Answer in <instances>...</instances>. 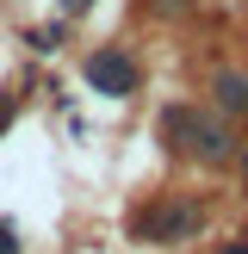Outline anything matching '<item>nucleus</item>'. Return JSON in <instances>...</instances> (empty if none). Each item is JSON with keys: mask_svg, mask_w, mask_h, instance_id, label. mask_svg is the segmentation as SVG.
Wrapping results in <instances>:
<instances>
[{"mask_svg": "<svg viewBox=\"0 0 248 254\" xmlns=\"http://www.w3.org/2000/svg\"><path fill=\"white\" fill-rule=\"evenodd\" d=\"M87 87H93V93H106V99H130L136 93V56L130 50H93V56H87Z\"/></svg>", "mask_w": 248, "mask_h": 254, "instance_id": "obj_1", "label": "nucleus"}, {"mask_svg": "<svg viewBox=\"0 0 248 254\" xmlns=\"http://www.w3.org/2000/svg\"><path fill=\"white\" fill-rule=\"evenodd\" d=\"M136 230H143L149 242H186V236L198 230V205H168V211H155V217H143Z\"/></svg>", "mask_w": 248, "mask_h": 254, "instance_id": "obj_2", "label": "nucleus"}, {"mask_svg": "<svg viewBox=\"0 0 248 254\" xmlns=\"http://www.w3.org/2000/svg\"><path fill=\"white\" fill-rule=\"evenodd\" d=\"M198 124H205V118H198L192 106H168V112H161V136H168L174 149H198Z\"/></svg>", "mask_w": 248, "mask_h": 254, "instance_id": "obj_3", "label": "nucleus"}, {"mask_svg": "<svg viewBox=\"0 0 248 254\" xmlns=\"http://www.w3.org/2000/svg\"><path fill=\"white\" fill-rule=\"evenodd\" d=\"M211 93H217L223 112H236V118H242V112H248V74H242V68H217Z\"/></svg>", "mask_w": 248, "mask_h": 254, "instance_id": "obj_4", "label": "nucleus"}, {"mask_svg": "<svg viewBox=\"0 0 248 254\" xmlns=\"http://www.w3.org/2000/svg\"><path fill=\"white\" fill-rule=\"evenodd\" d=\"M0 254H19V236H12L6 223H0Z\"/></svg>", "mask_w": 248, "mask_h": 254, "instance_id": "obj_5", "label": "nucleus"}, {"mask_svg": "<svg viewBox=\"0 0 248 254\" xmlns=\"http://www.w3.org/2000/svg\"><path fill=\"white\" fill-rule=\"evenodd\" d=\"M6 124H12V99L0 93V130H6Z\"/></svg>", "mask_w": 248, "mask_h": 254, "instance_id": "obj_6", "label": "nucleus"}, {"mask_svg": "<svg viewBox=\"0 0 248 254\" xmlns=\"http://www.w3.org/2000/svg\"><path fill=\"white\" fill-rule=\"evenodd\" d=\"M62 6H68V12H87V6H93V0H62Z\"/></svg>", "mask_w": 248, "mask_h": 254, "instance_id": "obj_7", "label": "nucleus"}, {"mask_svg": "<svg viewBox=\"0 0 248 254\" xmlns=\"http://www.w3.org/2000/svg\"><path fill=\"white\" fill-rule=\"evenodd\" d=\"M223 254H248V242H230V248H223Z\"/></svg>", "mask_w": 248, "mask_h": 254, "instance_id": "obj_8", "label": "nucleus"}]
</instances>
